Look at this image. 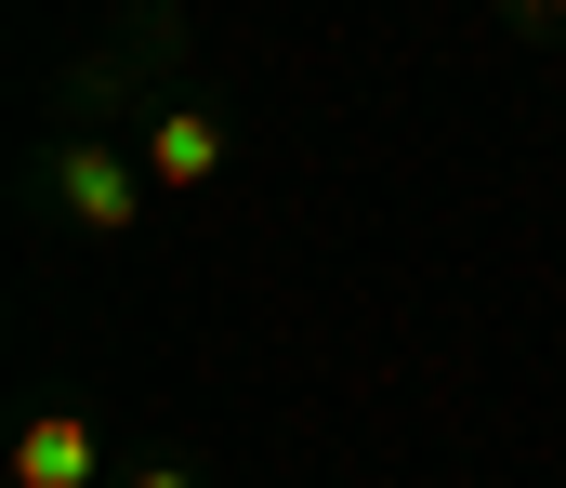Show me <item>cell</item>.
Instances as JSON below:
<instances>
[{
	"instance_id": "6da1fadb",
	"label": "cell",
	"mask_w": 566,
	"mask_h": 488,
	"mask_svg": "<svg viewBox=\"0 0 566 488\" xmlns=\"http://www.w3.org/2000/svg\"><path fill=\"white\" fill-rule=\"evenodd\" d=\"M13 488H93V423L80 409H40L13 436Z\"/></svg>"
},
{
	"instance_id": "7a4b0ae2",
	"label": "cell",
	"mask_w": 566,
	"mask_h": 488,
	"mask_svg": "<svg viewBox=\"0 0 566 488\" xmlns=\"http://www.w3.org/2000/svg\"><path fill=\"white\" fill-rule=\"evenodd\" d=\"M145 172H158V185H211V172H224V120H211V106H158Z\"/></svg>"
},
{
	"instance_id": "3957f363",
	"label": "cell",
	"mask_w": 566,
	"mask_h": 488,
	"mask_svg": "<svg viewBox=\"0 0 566 488\" xmlns=\"http://www.w3.org/2000/svg\"><path fill=\"white\" fill-rule=\"evenodd\" d=\"M66 211H80L93 238H119V225H133V172L106 159V146H66Z\"/></svg>"
},
{
	"instance_id": "277c9868",
	"label": "cell",
	"mask_w": 566,
	"mask_h": 488,
	"mask_svg": "<svg viewBox=\"0 0 566 488\" xmlns=\"http://www.w3.org/2000/svg\"><path fill=\"white\" fill-rule=\"evenodd\" d=\"M133 488H198V476H185V463H145V476H133Z\"/></svg>"
},
{
	"instance_id": "5b68a950",
	"label": "cell",
	"mask_w": 566,
	"mask_h": 488,
	"mask_svg": "<svg viewBox=\"0 0 566 488\" xmlns=\"http://www.w3.org/2000/svg\"><path fill=\"white\" fill-rule=\"evenodd\" d=\"M514 13H541V27H554V13H566V0H514Z\"/></svg>"
}]
</instances>
